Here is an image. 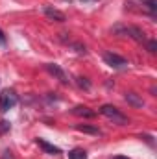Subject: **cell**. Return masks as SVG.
<instances>
[{
    "mask_svg": "<svg viewBox=\"0 0 157 159\" xmlns=\"http://www.w3.org/2000/svg\"><path fill=\"white\" fill-rule=\"evenodd\" d=\"M100 113H102L104 117H107L109 120H113L115 124H120V126H122V124H128V117H126V115H122L115 106L105 104V106H102V107H100Z\"/></svg>",
    "mask_w": 157,
    "mask_h": 159,
    "instance_id": "cell-1",
    "label": "cell"
},
{
    "mask_svg": "<svg viewBox=\"0 0 157 159\" xmlns=\"http://www.w3.org/2000/svg\"><path fill=\"white\" fill-rule=\"evenodd\" d=\"M15 104H17V94H15L13 91L6 89V91H2V93H0V113L9 111Z\"/></svg>",
    "mask_w": 157,
    "mask_h": 159,
    "instance_id": "cell-2",
    "label": "cell"
},
{
    "mask_svg": "<svg viewBox=\"0 0 157 159\" xmlns=\"http://www.w3.org/2000/svg\"><path fill=\"white\" fill-rule=\"evenodd\" d=\"M115 32H117V34H126V35H129L131 39H135L137 43H144V41H146L144 32H142L141 28H135V26H126V28L115 26Z\"/></svg>",
    "mask_w": 157,
    "mask_h": 159,
    "instance_id": "cell-3",
    "label": "cell"
},
{
    "mask_svg": "<svg viewBox=\"0 0 157 159\" xmlns=\"http://www.w3.org/2000/svg\"><path fill=\"white\" fill-rule=\"evenodd\" d=\"M104 61L109 67H113V69H126L128 67V61L124 57H120L118 54H113V52H105L104 54Z\"/></svg>",
    "mask_w": 157,
    "mask_h": 159,
    "instance_id": "cell-4",
    "label": "cell"
},
{
    "mask_svg": "<svg viewBox=\"0 0 157 159\" xmlns=\"http://www.w3.org/2000/svg\"><path fill=\"white\" fill-rule=\"evenodd\" d=\"M44 67H46V70H48L54 78H57L61 83H69V76L65 74V70H63L59 65H56V63H46Z\"/></svg>",
    "mask_w": 157,
    "mask_h": 159,
    "instance_id": "cell-5",
    "label": "cell"
},
{
    "mask_svg": "<svg viewBox=\"0 0 157 159\" xmlns=\"http://www.w3.org/2000/svg\"><path fill=\"white\" fill-rule=\"evenodd\" d=\"M43 13H44L50 20H56V22H65V20H67L65 13H61L59 9H54V7H50V6H44V7H43Z\"/></svg>",
    "mask_w": 157,
    "mask_h": 159,
    "instance_id": "cell-6",
    "label": "cell"
},
{
    "mask_svg": "<svg viewBox=\"0 0 157 159\" xmlns=\"http://www.w3.org/2000/svg\"><path fill=\"white\" fill-rule=\"evenodd\" d=\"M126 102L133 107H144V100L135 93H126Z\"/></svg>",
    "mask_w": 157,
    "mask_h": 159,
    "instance_id": "cell-7",
    "label": "cell"
},
{
    "mask_svg": "<svg viewBox=\"0 0 157 159\" xmlns=\"http://www.w3.org/2000/svg\"><path fill=\"white\" fill-rule=\"evenodd\" d=\"M37 144H39L41 148L46 152V154H54V156H57V154H61V150L57 148V146H54V144H50V143H46L44 139H37Z\"/></svg>",
    "mask_w": 157,
    "mask_h": 159,
    "instance_id": "cell-8",
    "label": "cell"
},
{
    "mask_svg": "<svg viewBox=\"0 0 157 159\" xmlns=\"http://www.w3.org/2000/svg\"><path fill=\"white\" fill-rule=\"evenodd\" d=\"M74 115H78V117H87V119H91V117H94V111L92 109H89L87 106H78V107H74V111H72Z\"/></svg>",
    "mask_w": 157,
    "mask_h": 159,
    "instance_id": "cell-9",
    "label": "cell"
},
{
    "mask_svg": "<svg viewBox=\"0 0 157 159\" xmlns=\"http://www.w3.org/2000/svg\"><path fill=\"white\" fill-rule=\"evenodd\" d=\"M76 129H78V131H83V133H92V135H100V133H102L96 126H87V124H78Z\"/></svg>",
    "mask_w": 157,
    "mask_h": 159,
    "instance_id": "cell-10",
    "label": "cell"
},
{
    "mask_svg": "<svg viewBox=\"0 0 157 159\" xmlns=\"http://www.w3.org/2000/svg\"><path fill=\"white\" fill-rule=\"evenodd\" d=\"M69 159H87V154H85V150L74 148L72 152H69Z\"/></svg>",
    "mask_w": 157,
    "mask_h": 159,
    "instance_id": "cell-11",
    "label": "cell"
},
{
    "mask_svg": "<svg viewBox=\"0 0 157 159\" xmlns=\"http://www.w3.org/2000/svg\"><path fill=\"white\" fill-rule=\"evenodd\" d=\"M11 129V124H9V120H0V133L4 135V133H7Z\"/></svg>",
    "mask_w": 157,
    "mask_h": 159,
    "instance_id": "cell-12",
    "label": "cell"
},
{
    "mask_svg": "<svg viewBox=\"0 0 157 159\" xmlns=\"http://www.w3.org/2000/svg\"><path fill=\"white\" fill-rule=\"evenodd\" d=\"M148 52H150V54H155L157 52V41L155 39L148 41Z\"/></svg>",
    "mask_w": 157,
    "mask_h": 159,
    "instance_id": "cell-13",
    "label": "cell"
},
{
    "mask_svg": "<svg viewBox=\"0 0 157 159\" xmlns=\"http://www.w3.org/2000/svg\"><path fill=\"white\" fill-rule=\"evenodd\" d=\"M142 4L148 6V9H152V11H155L157 9V2L155 0H142Z\"/></svg>",
    "mask_w": 157,
    "mask_h": 159,
    "instance_id": "cell-14",
    "label": "cell"
},
{
    "mask_svg": "<svg viewBox=\"0 0 157 159\" xmlns=\"http://www.w3.org/2000/svg\"><path fill=\"white\" fill-rule=\"evenodd\" d=\"M78 85L81 89H91V83L87 81V78H78Z\"/></svg>",
    "mask_w": 157,
    "mask_h": 159,
    "instance_id": "cell-15",
    "label": "cell"
},
{
    "mask_svg": "<svg viewBox=\"0 0 157 159\" xmlns=\"http://www.w3.org/2000/svg\"><path fill=\"white\" fill-rule=\"evenodd\" d=\"M2 159H13V154H11V150H4V154H2Z\"/></svg>",
    "mask_w": 157,
    "mask_h": 159,
    "instance_id": "cell-16",
    "label": "cell"
},
{
    "mask_svg": "<svg viewBox=\"0 0 157 159\" xmlns=\"http://www.w3.org/2000/svg\"><path fill=\"white\" fill-rule=\"evenodd\" d=\"M0 44H6V37H4V34H2V30H0Z\"/></svg>",
    "mask_w": 157,
    "mask_h": 159,
    "instance_id": "cell-17",
    "label": "cell"
},
{
    "mask_svg": "<svg viewBox=\"0 0 157 159\" xmlns=\"http://www.w3.org/2000/svg\"><path fill=\"white\" fill-rule=\"evenodd\" d=\"M113 159H129V157H124V156H117V157H113Z\"/></svg>",
    "mask_w": 157,
    "mask_h": 159,
    "instance_id": "cell-18",
    "label": "cell"
},
{
    "mask_svg": "<svg viewBox=\"0 0 157 159\" xmlns=\"http://www.w3.org/2000/svg\"><path fill=\"white\" fill-rule=\"evenodd\" d=\"M81 2H87V0H81Z\"/></svg>",
    "mask_w": 157,
    "mask_h": 159,
    "instance_id": "cell-19",
    "label": "cell"
}]
</instances>
